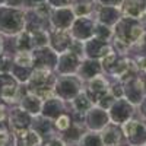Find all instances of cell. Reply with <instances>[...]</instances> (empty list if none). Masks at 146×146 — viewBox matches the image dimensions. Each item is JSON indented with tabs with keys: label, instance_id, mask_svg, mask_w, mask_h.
<instances>
[{
	"label": "cell",
	"instance_id": "cell-1",
	"mask_svg": "<svg viewBox=\"0 0 146 146\" xmlns=\"http://www.w3.org/2000/svg\"><path fill=\"white\" fill-rule=\"evenodd\" d=\"M57 80V73L48 69H34L32 75L25 83V89L36 95L42 101L54 96V86Z\"/></svg>",
	"mask_w": 146,
	"mask_h": 146
},
{
	"label": "cell",
	"instance_id": "cell-2",
	"mask_svg": "<svg viewBox=\"0 0 146 146\" xmlns=\"http://www.w3.org/2000/svg\"><path fill=\"white\" fill-rule=\"evenodd\" d=\"M113 32L114 35H113L111 42H118V44L126 45L127 48H131L142 38V35L146 31L139 19L121 16V19L114 25Z\"/></svg>",
	"mask_w": 146,
	"mask_h": 146
},
{
	"label": "cell",
	"instance_id": "cell-3",
	"mask_svg": "<svg viewBox=\"0 0 146 146\" xmlns=\"http://www.w3.org/2000/svg\"><path fill=\"white\" fill-rule=\"evenodd\" d=\"M22 31H25V9L0 6V34L13 38Z\"/></svg>",
	"mask_w": 146,
	"mask_h": 146
},
{
	"label": "cell",
	"instance_id": "cell-4",
	"mask_svg": "<svg viewBox=\"0 0 146 146\" xmlns=\"http://www.w3.org/2000/svg\"><path fill=\"white\" fill-rule=\"evenodd\" d=\"M83 80L78 75H64L57 76L56 86H54V95L66 104L73 101L76 96L83 91Z\"/></svg>",
	"mask_w": 146,
	"mask_h": 146
},
{
	"label": "cell",
	"instance_id": "cell-5",
	"mask_svg": "<svg viewBox=\"0 0 146 146\" xmlns=\"http://www.w3.org/2000/svg\"><path fill=\"white\" fill-rule=\"evenodd\" d=\"M129 146H145L146 145V121L135 115L121 126Z\"/></svg>",
	"mask_w": 146,
	"mask_h": 146
},
{
	"label": "cell",
	"instance_id": "cell-6",
	"mask_svg": "<svg viewBox=\"0 0 146 146\" xmlns=\"http://www.w3.org/2000/svg\"><path fill=\"white\" fill-rule=\"evenodd\" d=\"M32 120H34V117L31 114H28L25 110H22L18 104L10 105L9 114H7V126L13 135H19L22 131L31 130Z\"/></svg>",
	"mask_w": 146,
	"mask_h": 146
},
{
	"label": "cell",
	"instance_id": "cell-7",
	"mask_svg": "<svg viewBox=\"0 0 146 146\" xmlns=\"http://www.w3.org/2000/svg\"><path fill=\"white\" fill-rule=\"evenodd\" d=\"M110 83L111 80L107 75H100L83 83V92L88 95V98L94 102V105H96L105 95L110 94Z\"/></svg>",
	"mask_w": 146,
	"mask_h": 146
},
{
	"label": "cell",
	"instance_id": "cell-8",
	"mask_svg": "<svg viewBox=\"0 0 146 146\" xmlns=\"http://www.w3.org/2000/svg\"><path fill=\"white\" fill-rule=\"evenodd\" d=\"M95 25H96V22L92 16H79L73 21L69 32H70L73 40L85 42V41L94 38Z\"/></svg>",
	"mask_w": 146,
	"mask_h": 146
},
{
	"label": "cell",
	"instance_id": "cell-9",
	"mask_svg": "<svg viewBox=\"0 0 146 146\" xmlns=\"http://www.w3.org/2000/svg\"><path fill=\"white\" fill-rule=\"evenodd\" d=\"M22 83L10 75H0V100L9 105H16L19 101Z\"/></svg>",
	"mask_w": 146,
	"mask_h": 146
},
{
	"label": "cell",
	"instance_id": "cell-10",
	"mask_svg": "<svg viewBox=\"0 0 146 146\" xmlns=\"http://www.w3.org/2000/svg\"><path fill=\"white\" fill-rule=\"evenodd\" d=\"M108 114L111 123L123 126L126 121H129L130 118L136 115V107L131 102H129L126 98H118L111 105V108L108 110Z\"/></svg>",
	"mask_w": 146,
	"mask_h": 146
},
{
	"label": "cell",
	"instance_id": "cell-11",
	"mask_svg": "<svg viewBox=\"0 0 146 146\" xmlns=\"http://www.w3.org/2000/svg\"><path fill=\"white\" fill-rule=\"evenodd\" d=\"M145 95H146V91H145L140 75L129 78L123 82V98H126L135 107L140 104V101L145 98Z\"/></svg>",
	"mask_w": 146,
	"mask_h": 146
},
{
	"label": "cell",
	"instance_id": "cell-12",
	"mask_svg": "<svg viewBox=\"0 0 146 146\" xmlns=\"http://www.w3.org/2000/svg\"><path fill=\"white\" fill-rule=\"evenodd\" d=\"M83 57L78 56L76 53L73 51H66L58 54V62L56 66V73L57 76H64V75H76L79 66L82 63Z\"/></svg>",
	"mask_w": 146,
	"mask_h": 146
},
{
	"label": "cell",
	"instance_id": "cell-13",
	"mask_svg": "<svg viewBox=\"0 0 146 146\" xmlns=\"http://www.w3.org/2000/svg\"><path fill=\"white\" fill-rule=\"evenodd\" d=\"M34 57V69H48V70H54L58 62V54L50 47H41V48H35L32 51Z\"/></svg>",
	"mask_w": 146,
	"mask_h": 146
},
{
	"label": "cell",
	"instance_id": "cell-14",
	"mask_svg": "<svg viewBox=\"0 0 146 146\" xmlns=\"http://www.w3.org/2000/svg\"><path fill=\"white\" fill-rule=\"evenodd\" d=\"M73 44V38L69 31L63 29H48V47L53 48L57 54H62L70 50V47Z\"/></svg>",
	"mask_w": 146,
	"mask_h": 146
},
{
	"label": "cell",
	"instance_id": "cell-15",
	"mask_svg": "<svg viewBox=\"0 0 146 146\" xmlns=\"http://www.w3.org/2000/svg\"><path fill=\"white\" fill-rule=\"evenodd\" d=\"M76 19L75 13L70 6L67 7H57L50 10V28L69 31L73 21Z\"/></svg>",
	"mask_w": 146,
	"mask_h": 146
},
{
	"label": "cell",
	"instance_id": "cell-16",
	"mask_svg": "<svg viewBox=\"0 0 146 146\" xmlns=\"http://www.w3.org/2000/svg\"><path fill=\"white\" fill-rule=\"evenodd\" d=\"M111 51H113L111 42L100 40V38H96V36H94V38L83 42V54L86 58L101 60Z\"/></svg>",
	"mask_w": 146,
	"mask_h": 146
},
{
	"label": "cell",
	"instance_id": "cell-17",
	"mask_svg": "<svg viewBox=\"0 0 146 146\" xmlns=\"http://www.w3.org/2000/svg\"><path fill=\"white\" fill-rule=\"evenodd\" d=\"M108 123H111L108 111L100 108L98 105H94L89 111L85 114V126H86L88 130L101 131Z\"/></svg>",
	"mask_w": 146,
	"mask_h": 146
},
{
	"label": "cell",
	"instance_id": "cell-18",
	"mask_svg": "<svg viewBox=\"0 0 146 146\" xmlns=\"http://www.w3.org/2000/svg\"><path fill=\"white\" fill-rule=\"evenodd\" d=\"M121 10L120 7H113V6H101L98 5L94 12L92 18L95 19V22L102 23L105 27L114 28V25L121 19Z\"/></svg>",
	"mask_w": 146,
	"mask_h": 146
},
{
	"label": "cell",
	"instance_id": "cell-19",
	"mask_svg": "<svg viewBox=\"0 0 146 146\" xmlns=\"http://www.w3.org/2000/svg\"><path fill=\"white\" fill-rule=\"evenodd\" d=\"M42 104L44 101L41 98H38L36 95H32L29 94L27 89H25V85H22L21 88V95H19V101H18V105L25 110L28 114H31L32 117H36L41 114V110H42Z\"/></svg>",
	"mask_w": 146,
	"mask_h": 146
},
{
	"label": "cell",
	"instance_id": "cell-20",
	"mask_svg": "<svg viewBox=\"0 0 146 146\" xmlns=\"http://www.w3.org/2000/svg\"><path fill=\"white\" fill-rule=\"evenodd\" d=\"M101 137L104 142V146H117V145H127L123 129L120 124L108 123L101 131ZM129 146V145H127Z\"/></svg>",
	"mask_w": 146,
	"mask_h": 146
},
{
	"label": "cell",
	"instance_id": "cell-21",
	"mask_svg": "<svg viewBox=\"0 0 146 146\" xmlns=\"http://www.w3.org/2000/svg\"><path fill=\"white\" fill-rule=\"evenodd\" d=\"M67 111H69V105L54 95V96H51V98L44 101L42 110H41V115L54 121L57 117H60L62 114H64Z\"/></svg>",
	"mask_w": 146,
	"mask_h": 146
},
{
	"label": "cell",
	"instance_id": "cell-22",
	"mask_svg": "<svg viewBox=\"0 0 146 146\" xmlns=\"http://www.w3.org/2000/svg\"><path fill=\"white\" fill-rule=\"evenodd\" d=\"M76 75H78L83 82L91 80V79L100 76V75H104L101 62H100V60H95V58H86V57H85V58L82 60V63H80V66H79V70H78Z\"/></svg>",
	"mask_w": 146,
	"mask_h": 146
},
{
	"label": "cell",
	"instance_id": "cell-23",
	"mask_svg": "<svg viewBox=\"0 0 146 146\" xmlns=\"http://www.w3.org/2000/svg\"><path fill=\"white\" fill-rule=\"evenodd\" d=\"M36 135H38L42 140L48 139V137H51L54 135H57V131L54 129V123H53V120L50 118H47L44 115H36L34 117L32 120V127H31Z\"/></svg>",
	"mask_w": 146,
	"mask_h": 146
},
{
	"label": "cell",
	"instance_id": "cell-24",
	"mask_svg": "<svg viewBox=\"0 0 146 146\" xmlns=\"http://www.w3.org/2000/svg\"><path fill=\"white\" fill-rule=\"evenodd\" d=\"M120 10L126 18L140 19L146 13V0H123Z\"/></svg>",
	"mask_w": 146,
	"mask_h": 146
},
{
	"label": "cell",
	"instance_id": "cell-25",
	"mask_svg": "<svg viewBox=\"0 0 146 146\" xmlns=\"http://www.w3.org/2000/svg\"><path fill=\"white\" fill-rule=\"evenodd\" d=\"M12 41V53L15 51H34V41H32V35L29 31H22L13 38H9Z\"/></svg>",
	"mask_w": 146,
	"mask_h": 146
},
{
	"label": "cell",
	"instance_id": "cell-26",
	"mask_svg": "<svg viewBox=\"0 0 146 146\" xmlns=\"http://www.w3.org/2000/svg\"><path fill=\"white\" fill-rule=\"evenodd\" d=\"M86 126H85L83 123H76V121H73L72 126L64 131L62 133V135H58L60 137H62L67 146H73V145H78L80 137L83 136V133L86 131Z\"/></svg>",
	"mask_w": 146,
	"mask_h": 146
},
{
	"label": "cell",
	"instance_id": "cell-27",
	"mask_svg": "<svg viewBox=\"0 0 146 146\" xmlns=\"http://www.w3.org/2000/svg\"><path fill=\"white\" fill-rule=\"evenodd\" d=\"M98 6L95 0H73L70 7L76 18L79 16H92L94 12Z\"/></svg>",
	"mask_w": 146,
	"mask_h": 146
},
{
	"label": "cell",
	"instance_id": "cell-28",
	"mask_svg": "<svg viewBox=\"0 0 146 146\" xmlns=\"http://www.w3.org/2000/svg\"><path fill=\"white\" fill-rule=\"evenodd\" d=\"M67 105H69V111H72V113L86 114L89 110L94 107V102L88 98V95L82 91V92L76 96V98L73 100V101H70Z\"/></svg>",
	"mask_w": 146,
	"mask_h": 146
},
{
	"label": "cell",
	"instance_id": "cell-29",
	"mask_svg": "<svg viewBox=\"0 0 146 146\" xmlns=\"http://www.w3.org/2000/svg\"><path fill=\"white\" fill-rule=\"evenodd\" d=\"M16 137V146H41L42 139L31 129L27 131H22L19 135H15Z\"/></svg>",
	"mask_w": 146,
	"mask_h": 146
},
{
	"label": "cell",
	"instance_id": "cell-30",
	"mask_svg": "<svg viewBox=\"0 0 146 146\" xmlns=\"http://www.w3.org/2000/svg\"><path fill=\"white\" fill-rule=\"evenodd\" d=\"M78 146H104L101 133L94 131V130H86L83 133V136L80 137Z\"/></svg>",
	"mask_w": 146,
	"mask_h": 146
},
{
	"label": "cell",
	"instance_id": "cell-31",
	"mask_svg": "<svg viewBox=\"0 0 146 146\" xmlns=\"http://www.w3.org/2000/svg\"><path fill=\"white\" fill-rule=\"evenodd\" d=\"M13 66L34 69L32 51H15L13 53Z\"/></svg>",
	"mask_w": 146,
	"mask_h": 146
},
{
	"label": "cell",
	"instance_id": "cell-32",
	"mask_svg": "<svg viewBox=\"0 0 146 146\" xmlns=\"http://www.w3.org/2000/svg\"><path fill=\"white\" fill-rule=\"evenodd\" d=\"M0 146H16V137L7 126V121L0 123Z\"/></svg>",
	"mask_w": 146,
	"mask_h": 146
},
{
	"label": "cell",
	"instance_id": "cell-33",
	"mask_svg": "<svg viewBox=\"0 0 146 146\" xmlns=\"http://www.w3.org/2000/svg\"><path fill=\"white\" fill-rule=\"evenodd\" d=\"M53 123H54V129H56V131H57V135H62V133H64V131L72 126L73 120H72L70 113L67 111V113L62 114L60 117H57V118L53 121Z\"/></svg>",
	"mask_w": 146,
	"mask_h": 146
},
{
	"label": "cell",
	"instance_id": "cell-34",
	"mask_svg": "<svg viewBox=\"0 0 146 146\" xmlns=\"http://www.w3.org/2000/svg\"><path fill=\"white\" fill-rule=\"evenodd\" d=\"M32 35V41L35 48H41L48 45V29H40V31H34L31 32Z\"/></svg>",
	"mask_w": 146,
	"mask_h": 146
},
{
	"label": "cell",
	"instance_id": "cell-35",
	"mask_svg": "<svg viewBox=\"0 0 146 146\" xmlns=\"http://www.w3.org/2000/svg\"><path fill=\"white\" fill-rule=\"evenodd\" d=\"M130 57H146V32L142 35V38L130 48Z\"/></svg>",
	"mask_w": 146,
	"mask_h": 146
},
{
	"label": "cell",
	"instance_id": "cell-36",
	"mask_svg": "<svg viewBox=\"0 0 146 146\" xmlns=\"http://www.w3.org/2000/svg\"><path fill=\"white\" fill-rule=\"evenodd\" d=\"M113 35H114L113 28L105 27V25H102V23L96 22V25H95V35H94V36H96V38H100V40H104V41H110V42H111Z\"/></svg>",
	"mask_w": 146,
	"mask_h": 146
},
{
	"label": "cell",
	"instance_id": "cell-37",
	"mask_svg": "<svg viewBox=\"0 0 146 146\" xmlns=\"http://www.w3.org/2000/svg\"><path fill=\"white\" fill-rule=\"evenodd\" d=\"M13 69V54L5 53L0 57V75H9Z\"/></svg>",
	"mask_w": 146,
	"mask_h": 146
},
{
	"label": "cell",
	"instance_id": "cell-38",
	"mask_svg": "<svg viewBox=\"0 0 146 146\" xmlns=\"http://www.w3.org/2000/svg\"><path fill=\"white\" fill-rule=\"evenodd\" d=\"M41 146H67V145H66V142L60 137L58 135H54V136H51V137L42 140Z\"/></svg>",
	"mask_w": 146,
	"mask_h": 146
},
{
	"label": "cell",
	"instance_id": "cell-39",
	"mask_svg": "<svg viewBox=\"0 0 146 146\" xmlns=\"http://www.w3.org/2000/svg\"><path fill=\"white\" fill-rule=\"evenodd\" d=\"M73 0H45V3L50 6L51 9H57V7H67L72 5Z\"/></svg>",
	"mask_w": 146,
	"mask_h": 146
},
{
	"label": "cell",
	"instance_id": "cell-40",
	"mask_svg": "<svg viewBox=\"0 0 146 146\" xmlns=\"http://www.w3.org/2000/svg\"><path fill=\"white\" fill-rule=\"evenodd\" d=\"M45 3V0H22V9H36Z\"/></svg>",
	"mask_w": 146,
	"mask_h": 146
},
{
	"label": "cell",
	"instance_id": "cell-41",
	"mask_svg": "<svg viewBox=\"0 0 146 146\" xmlns=\"http://www.w3.org/2000/svg\"><path fill=\"white\" fill-rule=\"evenodd\" d=\"M9 110H10V105L5 101L0 100V123H5L7 121V114H9Z\"/></svg>",
	"mask_w": 146,
	"mask_h": 146
},
{
	"label": "cell",
	"instance_id": "cell-42",
	"mask_svg": "<svg viewBox=\"0 0 146 146\" xmlns=\"http://www.w3.org/2000/svg\"><path fill=\"white\" fill-rule=\"evenodd\" d=\"M133 60H135V63H136L139 75L146 73V57H133Z\"/></svg>",
	"mask_w": 146,
	"mask_h": 146
},
{
	"label": "cell",
	"instance_id": "cell-43",
	"mask_svg": "<svg viewBox=\"0 0 146 146\" xmlns=\"http://www.w3.org/2000/svg\"><path fill=\"white\" fill-rule=\"evenodd\" d=\"M136 115L146 121V95H145V98L140 101V104L136 107Z\"/></svg>",
	"mask_w": 146,
	"mask_h": 146
},
{
	"label": "cell",
	"instance_id": "cell-44",
	"mask_svg": "<svg viewBox=\"0 0 146 146\" xmlns=\"http://www.w3.org/2000/svg\"><path fill=\"white\" fill-rule=\"evenodd\" d=\"M101 6H113V7H120L123 0H95Z\"/></svg>",
	"mask_w": 146,
	"mask_h": 146
},
{
	"label": "cell",
	"instance_id": "cell-45",
	"mask_svg": "<svg viewBox=\"0 0 146 146\" xmlns=\"http://www.w3.org/2000/svg\"><path fill=\"white\" fill-rule=\"evenodd\" d=\"M5 53L6 51H5V36H3V38H0V57H2Z\"/></svg>",
	"mask_w": 146,
	"mask_h": 146
},
{
	"label": "cell",
	"instance_id": "cell-46",
	"mask_svg": "<svg viewBox=\"0 0 146 146\" xmlns=\"http://www.w3.org/2000/svg\"><path fill=\"white\" fill-rule=\"evenodd\" d=\"M142 78V82H143V86H145V91H146V73H143V75H140Z\"/></svg>",
	"mask_w": 146,
	"mask_h": 146
},
{
	"label": "cell",
	"instance_id": "cell-47",
	"mask_svg": "<svg viewBox=\"0 0 146 146\" xmlns=\"http://www.w3.org/2000/svg\"><path fill=\"white\" fill-rule=\"evenodd\" d=\"M7 5V0H0V6H6Z\"/></svg>",
	"mask_w": 146,
	"mask_h": 146
},
{
	"label": "cell",
	"instance_id": "cell-48",
	"mask_svg": "<svg viewBox=\"0 0 146 146\" xmlns=\"http://www.w3.org/2000/svg\"><path fill=\"white\" fill-rule=\"evenodd\" d=\"M117 146H127V145H117Z\"/></svg>",
	"mask_w": 146,
	"mask_h": 146
},
{
	"label": "cell",
	"instance_id": "cell-49",
	"mask_svg": "<svg viewBox=\"0 0 146 146\" xmlns=\"http://www.w3.org/2000/svg\"><path fill=\"white\" fill-rule=\"evenodd\" d=\"M0 38H3V35H2V34H0Z\"/></svg>",
	"mask_w": 146,
	"mask_h": 146
},
{
	"label": "cell",
	"instance_id": "cell-50",
	"mask_svg": "<svg viewBox=\"0 0 146 146\" xmlns=\"http://www.w3.org/2000/svg\"><path fill=\"white\" fill-rule=\"evenodd\" d=\"M73 146H78V145H73Z\"/></svg>",
	"mask_w": 146,
	"mask_h": 146
},
{
	"label": "cell",
	"instance_id": "cell-51",
	"mask_svg": "<svg viewBox=\"0 0 146 146\" xmlns=\"http://www.w3.org/2000/svg\"><path fill=\"white\" fill-rule=\"evenodd\" d=\"M145 146H146V145H145Z\"/></svg>",
	"mask_w": 146,
	"mask_h": 146
}]
</instances>
